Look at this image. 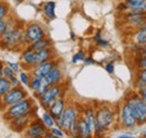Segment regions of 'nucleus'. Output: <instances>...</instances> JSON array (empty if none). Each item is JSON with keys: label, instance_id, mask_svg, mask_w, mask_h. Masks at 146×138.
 Instances as JSON below:
<instances>
[{"label": "nucleus", "instance_id": "35", "mask_svg": "<svg viewBox=\"0 0 146 138\" xmlns=\"http://www.w3.org/2000/svg\"><path fill=\"white\" fill-rule=\"evenodd\" d=\"M138 68L141 69H146V55H144V57H142L139 61H138Z\"/></svg>", "mask_w": 146, "mask_h": 138}, {"label": "nucleus", "instance_id": "34", "mask_svg": "<svg viewBox=\"0 0 146 138\" xmlns=\"http://www.w3.org/2000/svg\"><path fill=\"white\" fill-rule=\"evenodd\" d=\"M6 15H7V7L5 5H1L0 6V19H3Z\"/></svg>", "mask_w": 146, "mask_h": 138}, {"label": "nucleus", "instance_id": "31", "mask_svg": "<svg viewBox=\"0 0 146 138\" xmlns=\"http://www.w3.org/2000/svg\"><path fill=\"white\" fill-rule=\"evenodd\" d=\"M83 60H84V53L82 52V51H79V52L73 56L72 63L75 64V63H78V62H80V61H83Z\"/></svg>", "mask_w": 146, "mask_h": 138}, {"label": "nucleus", "instance_id": "32", "mask_svg": "<svg viewBox=\"0 0 146 138\" xmlns=\"http://www.w3.org/2000/svg\"><path fill=\"white\" fill-rule=\"evenodd\" d=\"M7 31H8V24L7 21H5V19H1L0 20V35L3 36Z\"/></svg>", "mask_w": 146, "mask_h": 138}, {"label": "nucleus", "instance_id": "15", "mask_svg": "<svg viewBox=\"0 0 146 138\" xmlns=\"http://www.w3.org/2000/svg\"><path fill=\"white\" fill-rule=\"evenodd\" d=\"M15 73H16V72L11 69L9 65L2 66V69L0 70V78H1V76H5V78H7L8 80H10L13 86H18V80H17Z\"/></svg>", "mask_w": 146, "mask_h": 138}, {"label": "nucleus", "instance_id": "41", "mask_svg": "<svg viewBox=\"0 0 146 138\" xmlns=\"http://www.w3.org/2000/svg\"><path fill=\"white\" fill-rule=\"evenodd\" d=\"M143 55H146V45L144 46V50H143Z\"/></svg>", "mask_w": 146, "mask_h": 138}, {"label": "nucleus", "instance_id": "20", "mask_svg": "<svg viewBox=\"0 0 146 138\" xmlns=\"http://www.w3.org/2000/svg\"><path fill=\"white\" fill-rule=\"evenodd\" d=\"M50 45H51L50 40H47V39H45V38H40V39H38L36 42L32 43V44H31V47L34 48L35 51H38V50H42V48L50 47Z\"/></svg>", "mask_w": 146, "mask_h": 138}, {"label": "nucleus", "instance_id": "37", "mask_svg": "<svg viewBox=\"0 0 146 138\" xmlns=\"http://www.w3.org/2000/svg\"><path fill=\"white\" fill-rule=\"evenodd\" d=\"M7 65H9V66L14 70L16 73L19 71V65L17 64V63H11V62H8V63H7Z\"/></svg>", "mask_w": 146, "mask_h": 138}, {"label": "nucleus", "instance_id": "14", "mask_svg": "<svg viewBox=\"0 0 146 138\" xmlns=\"http://www.w3.org/2000/svg\"><path fill=\"white\" fill-rule=\"evenodd\" d=\"M46 81L48 82L50 86H56L61 79H62V73H61V70L58 69L57 66H54L53 69L48 72V74L45 76Z\"/></svg>", "mask_w": 146, "mask_h": 138}, {"label": "nucleus", "instance_id": "24", "mask_svg": "<svg viewBox=\"0 0 146 138\" xmlns=\"http://www.w3.org/2000/svg\"><path fill=\"white\" fill-rule=\"evenodd\" d=\"M50 86H51L48 84V82H47V81H46V79L44 78V79H43V81H42V83H40V86H38L36 90H35V93H36L38 97H42V96L45 93V91H46Z\"/></svg>", "mask_w": 146, "mask_h": 138}, {"label": "nucleus", "instance_id": "22", "mask_svg": "<svg viewBox=\"0 0 146 138\" xmlns=\"http://www.w3.org/2000/svg\"><path fill=\"white\" fill-rule=\"evenodd\" d=\"M131 16L129 17V21L133 23L134 25H144L146 24V17L143 14H138V15H135V14H130Z\"/></svg>", "mask_w": 146, "mask_h": 138}, {"label": "nucleus", "instance_id": "36", "mask_svg": "<svg viewBox=\"0 0 146 138\" xmlns=\"http://www.w3.org/2000/svg\"><path fill=\"white\" fill-rule=\"evenodd\" d=\"M139 96H141L142 100L146 104V86L141 89V91H139Z\"/></svg>", "mask_w": 146, "mask_h": 138}, {"label": "nucleus", "instance_id": "6", "mask_svg": "<svg viewBox=\"0 0 146 138\" xmlns=\"http://www.w3.org/2000/svg\"><path fill=\"white\" fill-rule=\"evenodd\" d=\"M60 94H61V89L57 86H51L45 91V93L40 97V102L43 104V107L50 108L51 104L58 98Z\"/></svg>", "mask_w": 146, "mask_h": 138}, {"label": "nucleus", "instance_id": "28", "mask_svg": "<svg viewBox=\"0 0 146 138\" xmlns=\"http://www.w3.org/2000/svg\"><path fill=\"white\" fill-rule=\"evenodd\" d=\"M138 81L141 82L142 88L146 86V69H142L141 72L138 73Z\"/></svg>", "mask_w": 146, "mask_h": 138}, {"label": "nucleus", "instance_id": "19", "mask_svg": "<svg viewBox=\"0 0 146 138\" xmlns=\"http://www.w3.org/2000/svg\"><path fill=\"white\" fill-rule=\"evenodd\" d=\"M11 88H13V84H11L10 80H8L5 76L0 78V94H1V97L5 96L7 92H9L11 90Z\"/></svg>", "mask_w": 146, "mask_h": 138}, {"label": "nucleus", "instance_id": "38", "mask_svg": "<svg viewBox=\"0 0 146 138\" xmlns=\"http://www.w3.org/2000/svg\"><path fill=\"white\" fill-rule=\"evenodd\" d=\"M106 71L108 72V73H113V69H115V65H113V63H108L107 65H106Z\"/></svg>", "mask_w": 146, "mask_h": 138}, {"label": "nucleus", "instance_id": "12", "mask_svg": "<svg viewBox=\"0 0 146 138\" xmlns=\"http://www.w3.org/2000/svg\"><path fill=\"white\" fill-rule=\"evenodd\" d=\"M23 62L27 65V66H32V68H35L38 63V60H37V53L34 48H32L31 46L28 48H26L24 53H23Z\"/></svg>", "mask_w": 146, "mask_h": 138}, {"label": "nucleus", "instance_id": "30", "mask_svg": "<svg viewBox=\"0 0 146 138\" xmlns=\"http://www.w3.org/2000/svg\"><path fill=\"white\" fill-rule=\"evenodd\" d=\"M94 40H96V43H97L98 45H101L102 47L108 46V42H107V40H104V39L100 37V33H97V35L94 36Z\"/></svg>", "mask_w": 146, "mask_h": 138}, {"label": "nucleus", "instance_id": "5", "mask_svg": "<svg viewBox=\"0 0 146 138\" xmlns=\"http://www.w3.org/2000/svg\"><path fill=\"white\" fill-rule=\"evenodd\" d=\"M120 117H121L123 126L125 128H133V127H135L138 123L137 122V118L135 116V112L133 110V107L130 105L129 102L124 104V107L121 109Z\"/></svg>", "mask_w": 146, "mask_h": 138}, {"label": "nucleus", "instance_id": "25", "mask_svg": "<svg viewBox=\"0 0 146 138\" xmlns=\"http://www.w3.org/2000/svg\"><path fill=\"white\" fill-rule=\"evenodd\" d=\"M42 119H43V122H44V123H45L47 127L52 128V127L54 126L55 119H54V117H53L51 113H48V112H44V113H43Z\"/></svg>", "mask_w": 146, "mask_h": 138}, {"label": "nucleus", "instance_id": "23", "mask_svg": "<svg viewBox=\"0 0 146 138\" xmlns=\"http://www.w3.org/2000/svg\"><path fill=\"white\" fill-rule=\"evenodd\" d=\"M87 122L89 123V126H90V128L92 129V131L94 133V126H96V115L93 113V111H92L91 109H89L88 111H87V113H86V118H84Z\"/></svg>", "mask_w": 146, "mask_h": 138}, {"label": "nucleus", "instance_id": "1", "mask_svg": "<svg viewBox=\"0 0 146 138\" xmlns=\"http://www.w3.org/2000/svg\"><path fill=\"white\" fill-rule=\"evenodd\" d=\"M115 113L107 107L100 108L96 113V126H94V133L100 134L104 130L108 129L113 123Z\"/></svg>", "mask_w": 146, "mask_h": 138}, {"label": "nucleus", "instance_id": "18", "mask_svg": "<svg viewBox=\"0 0 146 138\" xmlns=\"http://www.w3.org/2000/svg\"><path fill=\"white\" fill-rule=\"evenodd\" d=\"M36 53H37V60H38V63L50 61L51 55H52V51L50 50V47L38 50V51H36Z\"/></svg>", "mask_w": 146, "mask_h": 138}, {"label": "nucleus", "instance_id": "27", "mask_svg": "<svg viewBox=\"0 0 146 138\" xmlns=\"http://www.w3.org/2000/svg\"><path fill=\"white\" fill-rule=\"evenodd\" d=\"M43 79H44V78H40V76H34V78L32 79V81H31V84H29L31 89L35 91L37 88L40 86V83H42Z\"/></svg>", "mask_w": 146, "mask_h": 138}, {"label": "nucleus", "instance_id": "4", "mask_svg": "<svg viewBox=\"0 0 146 138\" xmlns=\"http://www.w3.org/2000/svg\"><path fill=\"white\" fill-rule=\"evenodd\" d=\"M26 97H27V92L25 90H23L19 86H13L11 90L1 98H2V104L6 105H11L26 99Z\"/></svg>", "mask_w": 146, "mask_h": 138}, {"label": "nucleus", "instance_id": "13", "mask_svg": "<svg viewBox=\"0 0 146 138\" xmlns=\"http://www.w3.org/2000/svg\"><path fill=\"white\" fill-rule=\"evenodd\" d=\"M45 123L43 125L42 122H33L29 128L26 131V136L28 137H40L46 133V128H45Z\"/></svg>", "mask_w": 146, "mask_h": 138}, {"label": "nucleus", "instance_id": "8", "mask_svg": "<svg viewBox=\"0 0 146 138\" xmlns=\"http://www.w3.org/2000/svg\"><path fill=\"white\" fill-rule=\"evenodd\" d=\"M25 36L27 42L32 44L40 38H44V29L37 24H29L25 31Z\"/></svg>", "mask_w": 146, "mask_h": 138}, {"label": "nucleus", "instance_id": "33", "mask_svg": "<svg viewBox=\"0 0 146 138\" xmlns=\"http://www.w3.org/2000/svg\"><path fill=\"white\" fill-rule=\"evenodd\" d=\"M51 133H53L54 134V136H58V137H63V133H62V129L60 128H53L52 127V129H51Z\"/></svg>", "mask_w": 146, "mask_h": 138}, {"label": "nucleus", "instance_id": "39", "mask_svg": "<svg viewBox=\"0 0 146 138\" xmlns=\"http://www.w3.org/2000/svg\"><path fill=\"white\" fill-rule=\"evenodd\" d=\"M83 62H84V64H91V63H93V61H92L91 57H88V58H84L83 60Z\"/></svg>", "mask_w": 146, "mask_h": 138}, {"label": "nucleus", "instance_id": "11", "mask_svg": "<svg viewBox=\"0 0 146 138\" xmlns=\"http://www.w3.org/2000/svg\"><path fill=\"white\" fill-rule=\"evenodd\" d=\"M55 66V63L53 61H46V62H42L39 64H37L34 69L33 75L34 76H40V78H45L48 72Z\"/></svg>", "mask_w": 146, "mask_h": 138}, {"label": "nucleus", "instance_id": "40", "mask_svg": "<svg viewBox=\"0 0 146 138\" xmlns=\"http://www.w3.org/2000/svg\"><path fill=\"white\" fill-rule=\"evenodd\" d=\"M118 137L123 138V137H133V135L131 134H121V135H119Z\"/></svg>", "mask_w": 146, "mask_h": 138}, {"label": "nucleus", "instance_id": "16", "mask_svg": "<svg viewBox=\"0 0 146 138\" xmlns=\"http://www.w3.org/2000/svg\"><path fill=\"white\" fill-rule=\"evenodd\" d=\"M78 126H79V136H81V137H90L91 134L93 133L86 119L79 120Z\"/></svg>", "mask_w": 146, "mask_h": 138}, {"label": "nucleus", "instance_id": "7", "mask_svg": "<svg viewBox=\"0 0 146 138\" xmlns=\"http://www.w3.org/2000/svg\"><path fill=\"white\" fill-rule=\"evenodd\" d=\"M76 119V110L74 108H68L64 110V112L62 113L60 120L56 123L58 125V127L61 129L64 130H69L70 126L72 125V122Z\"/></svg>", "mask_w": 146, "mask_h": 138}, {"label": "nucleus", "instance_id": "26", "mask_svg": "<svg viewBox=\"0 0 146 138\" xmlns=\"http://www.w3.org/2000/svg\"><path fill=\"white\" fill-rule=\"evenodd\" d=\"M146 0H126V7L128 9H134V8H138L142 7L143 3L145 2Z\"/></svg>", "mask_w": 146, "mask_h": 138}, {"label": "nucleus", "instance_id": "42", "mask_svg": "<svg viewBox=\"0 0 146 138\" xmlns=\"http://www.w3.org/2000/svg\"><path fill=\"white\" fill-rule=\"evenodd\" d=\"M143 8H144V10L146 11V1L144 2V3H143Z\"/></svg>", "mask_w": 146, "mask_h": 138}, {"label": "nucleus", "instance_id": "2", "mask_svg": "<svg viewBox=\"0 0 146 138\" xmlns=\"http://www.w3.org/2000/svg\"><path fill=\"white\" fill-rule=\"evenodd\" d=\"M32 107H33L32 100H29V99H24V100L19 101L17 104L9 105V108H8L7 112H6V117H7V118H10V119H15V118H17V117L27 115V113L31 111Z\"/></svg>", "mask_w": 146, "mask_h": 138}, {"label": "nucleus", "instance_id": "43", "mask_svg": "<svg viewBox=\"0 0 146 138\" xmlns=\"http://www.w3.org/2000/svg\"><path fill=\"white\" fill-rule=\"evenodd\" d=\"M15 1H16V2H21L23 0H15Z\"/></svg>", "mask_w": 146, "mask_h": 138}, {"label": "nucleus", "instance_id": "29", "mask_svg": "<svg viewBox=\"0 0 146 138\" xmlns=\"http://www.w3.org/2000/svg\"><path fill=\"white\" fill-rule=\"evenodd\" d=\"M19 80H20V82H21L24 86H29V84H31V83H29V78H28V75H27L26 72H20V74H19Z\"/></svg>", "mask_w": 146, "mask_h": 138}, {"label": "nucleus", "instance_id": "21", "mask_svg": "<svg viewBox=\"0 0 146 138\" xmlns=\"http://www.w3.org/2000/svg\"><path fill=\"white\" fill-rule=\"evenodd\" d=\"M135 39L139 45H146V26H143L137 31L135 35Z\"/></svg>", "mask_w": 146, "mask_h": 138}, {"label": "nucleus", "instance_id": "17", "mask_svg": "<svg viewBox=\"0 0 146 138\" xmlns=\"http://www.w3.org/2000/svg\"><path fill=\"white\" fill-rule=\"evenodd\" d=\"M43 9H44V15L46 16V18L48 19H54L55 18V2L54 1H47L44 6H43Z\"/></svg>", "mask_w": 146, "mask_h": 138}, {"label": "nucleus", "instance_id": "9", "mask_svg": "<svg viewBox=\"0 0 146 138\" xmlns=\"http://www.w3.org/2000/svg\"><path fill=\"white\" fill-rule=\"evenodd\" d=\"M24 35H23V33H20L19 31L15 29V28H10V29L8 28V31L6 32V34L3 35V36H1L2 37V43L6 44V45H8V46H10V47H13L17 43L20 42V39L23 38Z\"/></svg>", "mask_w": 146, "mask_h": 138}, {"label": "nucleus", "instance_id": "3", "mask_svg": "<svg viewBox=\"0 0 146 138\" xmlns=\"http://www.w3.org/2000/svg\"><path fill=\"white\" fill-rule=\"evenodd\" d=\"M127 102H129L133 107V110L137 118V122L138 123L146 122V104L142 100V98H139L138 96H134Z\"/></svg>", "mask_w": 146, "mask_h": 138}, {"label": "nucleus", "instance_id": "10", "mask_svg": "<svg viewBox=\"0 0 146 138\" xmlns=\"http://www.w3.org/2000/svg\"><path fill=\"white\" fill-rule=\"evenodd\" d=\"M48 110H50V113L54 117L55 120L58 121L60 118H61V116H62V113L65 110V102H64V100L57 98L54 102L51 104V107L48 108Z\"/></svg>", "mask_w": 146, "mask_h": 138}]
</instances>
